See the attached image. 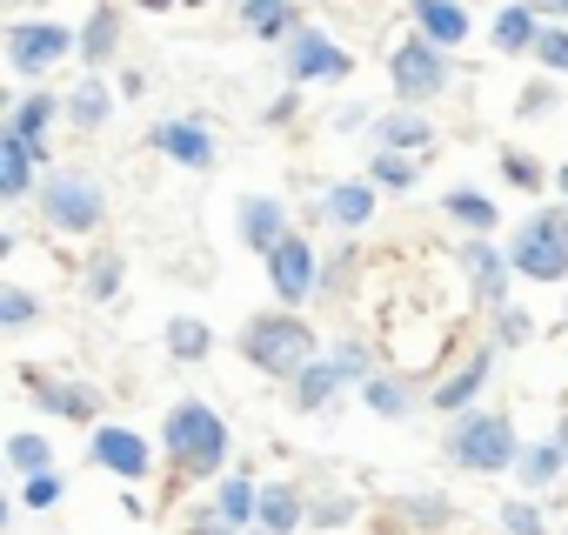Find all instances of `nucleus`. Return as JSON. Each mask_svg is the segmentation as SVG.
<instances>
[{
	"mask_svg": "<svg viewBox=\"0 0 568 535\" xmlns=\"http://www.w3.org/2000/svg\"><path fill=\"white\" fill-rule=\"evenodd\" d=\"M442 208H448V221H455V228H468V234H488V228L501 221V208H495L488 194H475V188H455Z\"/></svg>",
	"mask_w": 568,
	"mask_h": 535,
	"instance_id": "obj_28",
	"label": "nucleus"
},
{
	"mask_svg": "<svg viewBox=\"0 0 568 535\" xmlns=\"http://www.w3.org/2000/svg\"><path fill=\"white\" fill-rule=\"evenodd\" d=\"M214 349V335H207V322H194V315H181V322H168V355L174 362H201Z\"/></svg>",
	"mask_w": 568,
	"mask_h": 535,
	"instance_id": "obj_32",
	"label": "nucleus"
},
{
	"mask_svg": "<svg viewBox=\"0 0 568 535\" xmlns=\"http://www.w3.org/2000/svg\"><path fill=\"white\" fill-rule=\"evenodd\" d=\"M555 181H561V201H568V168H561V174H555Z\"/></svg>",
	"mask_w": 568,
	"mask_h": 535,
	"instance_id": "obj_48",
	"label": "nucleus"
},
{
	"mask_svg": "<svg viewBox=\"0 0 568 535\" xmlns=\"http://www.w3.org/2000/svg\"><path fill=\"white\" fill-rule=\"evenodd\" d=\"M322 214H328L335 228H368V221H375V181L362 174V181H335V188H322Z\"/></svg>",
	"mask_w": 568,
	"mask_h": 535,
	"instance_id": "obj_16",
	"label": "nucleus"
},
{
	"mask_svg": "<svg viewBox=\"0 0 568 535\" xmlns=\"http://www.w3.org/2000/svg\"><path fill=\"white\" fill-rule=\"evenodd\" d=\"M501 174H508V181H515V188H528V194H535V188H541V168H535V161H528V154H515V148H508V154H501Z\"/></svg>",
	"mask_w": 568,
	"mask_h": 535,
	"instance_id": "obj_40",
	"label": "nucleus"
},
{
	"mask_svg": "<svg viewBox=\"0 0 568 535\" xmlns=\"http://www.w3.org/2000/svg\"><path fill=\"white\" fill-rule=\"evenodd\" d=\"M234 21L254 28L261 41H288L302 21H295V0H234Z\"/></svg>",
	"mask_w": 568,
	"mask_h": 535,
	"instance_id": "obj_18",
	"label": "nucleus"
},
{
	"mask_svg": "<svg viewBox=\"0 0 568 535\" xmlns=\"http://www.w3.org/2000/svg\"><path fill=\"white\" fill-rule=\"evenodd\" d=\"M388 81H395V94H402L408 108L442 101L448 81H455V54H448L442 41H428V34H408V41L388 54Z\"/></svg>",
	"mask_w": 568,
	"mask_h": 535,
	"instance_id": "obj_6",
	"label": "nucleus"
},
{
	"mask_svg": "<svg viewBox=\"0 0 568 535\" xmlns=\"http://www.w3.org/2000/svg\"><path fill=\"white\" fill-rule=\"evenodd\" d=\"M234 221H241V241H247L261 261L274 254V241H281V234H295V228H288V201H274V194H241Z\"/></svg>",
	"mask_w": 568,
	"mask_h": 535,
	"instance_id": "obj_13",
	"label": "nucleus"
},
{
	"mask_svg": "<svg viewBox=\"0 0 568 535\" xmlns=\"http://www.w3.org/2000/svg\"><path fill=\"white\" fill-rule=\"evenodd\" d=\"M561 462H568V448L548 435V442H535V448H521V455H515V482L535 495V488H548V482L561 475Z\"/></svg>",
	"mask_w": 568,
	"mask_h": 535,
	"instance_id": "obj_25",
	"label": "nucleus"
},
{
	"mask_svg": "<svg viewBox=\"0 0 568 535\" xmlns=\"http://www.w3.org/2000/svg\"><path fill=\"white\" fill-rule=\"evenodd\" d=\"M34 315H41V302H34L28 289H14V282L0 289V329H14V335H21V329H34Z\"/></svg>",
	"mask_w": 568,
	"mask_h": 535,
	"instance_id": "obj_34",
	"label": "nucleus"
},
{
	"mask_svg": "<svg viewBox=\"0 0 568 535\" xmlns=\"http://www.w3.org/2000/svg\"><path fill=\"white\" fill-rule=\"evenodd\" d=\"M8 462H14L21 475H41V468H54V442H48L41 428H28V435L8 442Z\"/></svg>",
	"mask_w": 568,
	"mask_h": 535,
	"instance_id": "obj_33",
	"label": "nucleus"
},
{
	"mask_svg": "<svg viewBox=\"0 0 568 535\" xmlns=\"http://www.w3.org/2000/svg\"><path fill=\"white\" fill-rule=\"evenodd\" d=\"M342 382H348V375H342V362H335V355H328V362H308V369L295 375V408H308V415H315V408H328V402L342 395Z\"/></svg>",
	"mask_w": 568,
	"mask_h": 535,
	"instance_id": "obj_24",
	"label": "nucleus"
},
{
	"mask_svg": "<svg viewBox=\"0 0 568 535\" xmlns=\"http://www.w3.org/2000/svg\"><path fill=\"white\" fill-rule=\"evenodd\" d=\"M134 8H148V14H168V8H181V0H134Z\"/></svg>",
	"mask_w": 568,
	"mask_h": 535,
	"instance_id": "obj_47",
	"label": "nucleus"
},
{
	"mask_svg": "<svg viewBox=\"0 0 568 535\" xmlns=\"http://www.w3.org/2000/svg\"><path fill=\"white\" fill-rule=\"evenodd\" d=\"M61 114H68V101H54V94H28V101L14 108V121H8V128H21L28 141H41V148H48V128H54Z\"/></svg>",
	"mask_w": 568,
	"mask_h": 535,
	"instance_id": "obj_29",
	"label": "nucleus"
},
{
	"mask_svg": "<svg viewBox=\"0 0 568 535\" xmlns=\"http://www.w3.org/2000/svg\"><path fill=\"white\" fill-rule=\"evenodd\" d=\"M101 214H108V194H101L94 174H81V168H54V174L41 181V221H48L54 234H94Z\"/></svg>",
	"mask_w": 568,
	"mask_h": 535,
	"instance_id": "obj_5",
	"label": "nucleus"
},
{
	"mask_svg": "<svg viewBox=\"0 0 568 535\" xmlns=\"http://www.w3.org/2000/svg\"><path fill=\"white\" fill-rule=\"evenodd\" d=\"M368 181H375V188H395V194H408V188L422 181V168H415L402 148H375V161H368Z\"/></svg>",
	"mask_w": 568,
	"mask_h": 535,
	"instance_id": "obj_30",
	"label": "nucleus"
},
{
	"mask_svg": "<svg viewBox=\"0 0 568 535\" xmlns=\"http://www.w3.org/2000/svg\"><path fill=\"white\" fill-rule=\"evenodd\" d=\"M462 268H468V282H475V295H481L488 309H508V275H515V261H508L501 248H488V234L462 248Z\"/></svg>",
	"mask_w": 568,
	"mask_h": 535,
	"instance_id": "obj_14",
	"label": "nucleus"
},
{
	"mask_svg": "<svg viewBox=\"0 0 568 535\" xmlns=\"http://www.w3.org/2000/svg\"><path fill=\"white\" fill-rule=\"evenodd\" d=\"M408 515L415 522H448V502L442 495H422V502H408Z\"/></svg>",
	"mask_w": 568,
	"mask_h": 535,
	"instance_id": "obj_43",
	"label": "nucleus"
},
{
	"mask_svg": "<svg viewBox=\"0 0 568 535\" xmlns=\"http://www.w3.org/2000/svg\"><path fill=\"white\" fill-rule=\"evenodd\" d=\"M254 508H261V488H254V475H221V482H214V515H221V522L247 528V522H254Z\"/></svg>",
	"mask_w": 568,
	"mask_h": 535,
	"instance_id": "obj_26",
	"label": "nucleus"
},
{
	"mask_svg": "<svg viewBox=\"0 0 568 535\" xmlns=\"http://www.w3.org/2000/svg\"><path fill=\"white\" fill-rule=\"evenodd\" d=\"M362 402H368L375 415H415V388L395 382V375H368V382H362Z\"/></svg>",
	"mask_w": 568,
	"mask_h": 535,
	"instance_id": "obj_31",
	"label": "nucleus"
},
{
	"mask_svg": "<svg viewBox=\"0 0 568 535\" xmlns=\"http://www.w3.org/2000/svg\"><path fill=\"white\" fill-rule=\"evenodd\" d=\"M241 355L261 369V375H274V382H295L308 362H315V329L302 322V315H254L247 329H241Z\"/></svg>",
	"mask_w": 568,
	"mask_h": 535,
	"instance_id": "obj_2",
	"label": "nucleus"
},
{
	"mask_svg": "<svg viewBox=\"0 0 568 535\" xmlns=\"http://www.w3.org/2000/svg\"><path fill=\"white\" fill-rule=\"evenodd\" d=\"M535 68H548V74H568V28L541 21V34H535Z\"/></svg>",
	"mask_w": 568,
	"mask_h": 535,
	"instance_id": "obj_35",
	"label": "nucleus"
},
{
	"mask_svg": "<svg viewBox=\"0 0 568 535\" xmlns=\"http://www.w3.org/2000/svg\"><path fill=\"white\" fill-rule=\"evenodd\" d=\"M442 448H448V462H455V468H468V475L515 468V455H521V442H515L508 415H495V408H462V415H455V428L442 435Z\"/></svg>",
	"mask_w": 568,
	"mask_h": 535,
	"instance_id": "obj_3",
	"label": "nucleus"
},
{
	"mask_svg": "<svg viewBox=\"0 0 568 535\" xmlns=\"http://www.w3.org/2000/svg\"><path fill=\"white\" fill-rule=\"evenodd\" d=\"M495 48L501 54H535V34H541V14H535V0H508V8L495 14Z\"/></svg>",
	"mask_w": 568,
	"mask_h": 535,
	"instance_id": "obj_17",
	"label": "nucleus"
},
{
	"mask_svg": "<svg viewBox=\"0 0 568 535\" xmlns=\"http://www.w3.org/2000/svg\"><path fill=\"white\" fill-rule=\"evenodd\" d=\"M88 295L94 302H114L121 295V254H94L88 261Z\"/></svg>",
	"mask_w": 568,
	"mask_h": 535,
	"instance_id": "obj_37",
	"label": "nucleus"
},
{
	"mask_svg": "<svg viewBox=\"0 0 568 535\" xmlns=\"http://www.w3.org/2000/svg\"><path fill=\"white\" fill-rule=\"evenodd\" d=\"M148 141H154V154H168V161H181V168H214V128L207 121H194V114H168V121H154L148 128Z\"/></svg>",
	"mask_w": 568,
	"mask_h": 535,
	"instance_id": "obj_10",
	"label": "nucleus"
},
{
	"mask_svg": "<svg viewBox=\"0 0 568 535\" xmlns=\"http://www.w3.org/2000/svg\"><path fill=\"white\" fill-rule=\"evenodd\" d=\"M114 41H121V14H114V8H94L88 28H81V54H74V61L101 68V61H114Z\"/></svg>",
	"mask_w": 568,
	"mask_h": 535,
	"instance_id": "obj_27",
	"label": "nucleus"
},
{
	"mask_svg": "<svg viewBox=\"0 0 568 535\" xmlns=\"http://www.w3.org/2000/svg\"><path fill=\"white\" fill-rule=\"evenodd\" d=\"M267 282H274V295L288 302V309H302V302H308V295L322 289L308 234H281V241H274V254H267Z\"/></svg>",
	"mask_w": 568,
	"mask_h": 535,
	"instance_id": "obj_9",
	"label": "nucleus"
},
{
	"mask_svg": "<svg viewBox=\"0 0 568 535\" xmlns=\"http://www.w3.org/2000/svg\"><path fill=\"white\" fill-rule=\"evenodd\" d=\"M495 342L501 349H521L528 342V315L521 309H495Z\"/></svg>",
	"mask_w": 568,
	"mask_h": 535,
	"instance_id": "obj_39",
	"label": "nucleus"
},
{
	"mask_svg": "<svg viewBox=\"0 0 568 535\" xmlns=\"http://www.w3.org/2000/svg\"><path fill=\"white\" fill-rule=\"evenodd\" d=\"M187 535H234V522H221V515H201V522H194Z\"/></svg>",
	"mask_w": 568,
	"mask_h": 535,
	"instance_id": "obj_45",
	"label": "nucleus"
},
{
	"mask_svg": "<svg viewBox=\"0 0 568 535\" xmlns=\"http://www.w3.org/2000/svg\"><path fill=\"white\" fill-rule=\"evenodd\" d=\"M535 14L541 21H568V0H535Z\"/></svg>",
	"mask_w": 568,
	"mask_h": 535,
	"instance_id": "obj_46",
	"label": "nucleus"
},
{
	"mask_svg": "<svg viewBox=\"0 0 568 535\" xmlns=\"http://www.w3.org/2000/svg\"><path fill=\"white\" fill-rule=\"evenodd\" d=\"M508 261H515L521 282H568V201L521 221L508 241Z\"/></svg>",
	"mask_w": 568,
	"mask_h": 535,
	"instance_id": "obj_4",
	"label": "nucleus"
},
{
	"mask_svg": "<svg viewBox=\"0 0 568 535\" xmlns=\"http://www.w3.org/2000/svg\"><path fill=\"white\" fill-rule=\"evenodd\" d=\"M68 121H74L81 134H101V128L114 121V88H108L101 74H88V81L68 94Z\"/></svg>",
	"mask_w": 568,
	"mask_h": 535,
	"instance_id": "obj_20",
	"label": "nucleus"
},
{
	"mask_svg": "<svg viewBox=\"0 0 568 535\" xmlns=\"http://www.w3.org/2000/svg\"><path fill=\"white\" fill-rule=\"evenodd\" d=\"M548 108H555V88L548 81H528L521 88V114H548Z\"/></svg>",
	"mask_w": 568,
	"mask_h": 535,
	"instance_id": "obj_42",
	"label": "nucleus"
},
{
	"mask_svg": "<svg viewBox=\"0 0 568 535\" xmlns=\"http://www.w3.org/2000/svg\"><path fill=\"white\" fill-rule=\"evenodd\" d=\"M375 141H382V148L415 154V148H435V121H428V114H415V108H395V114H382V121H375Z\"/></svg>",
	"mask_w": 568,
	"mask_h": 535,
	"instance_id": "obj_22",
	"label": "nucleus"
},
{
	"mask_svg": "<svg viewBox=\"0 0 568 535\" xmlns=\"http://www.w3.org/2000/svg\"><path fill=\"white\" fill-rule=\"evenodd\" d=\"M68 54H81V34L61 28V21H14V28H8V61H14V74H48V68L68 61Z\"/></svg>",
	"mask_w": 568,
	"mask_h": 535,
	"instance_id": "obj_8",
	"label": "nucleus"
},
{
	"mask_svg": "<svg viewBox=\"0 0 568 535\" xmlns=\"http://www.w3.org/2000/svg\"><path fill=\"white\" fill-rule=\"evenodd\" d=\"M227 448H234V435H227V422L207 408V402H174L168 408V422H161V455L174 462V468H187V475H221L227 468Z\"/></svg>",
	"mask_w": 568,
	"mask_h": 535,
	"instance_id": "obj_1",
	"label": "nucleus"
},
{
	"mask_svg": "<svg viewBox=\"0 0 568 535\" xmlns=\"http://www.w3.org/2000/svg\"><path fill=\"white\" fill-rule=\"evenodd\" d=\"M254 528H261V535H295V528H302V495H295V482H267V488H261Z\"/></svg>",
	"mask_w": 568,
	"mask_h": 535,
	"instance_id": "obj_19",
	"label": "nucleus"
},
{
	"mask_svg": "<svg viewBox=\"0 0 568 535\" xmlns=\"http://www.w3.org/2000/svg\"><path fill=\"white\" fill-rule=\"evenodd\" d=\"M21 482H28V488H21V502H28V508H54V502L68 495V475H61V468H41V475H21Z\"/></svg>",
	"mask_w": 568,
	"mask_h": 535,
	"instance_id": "obj_36",
	"label": "nucleus"
},
{
	"mask_svg": "<svg viewBox=\"0 0 568 535\" xmlns=\"http://www.w3.org/2000/svg\"><path fill=\"white\" fill-rule=\"evenodd\" d=\"M488 369H495V349H475L468 362H462V375H448L442 388H435V408H448V415H462L475 395H481V382H488Z\"/></svg>",
	"mask_w": 568,
	"mask_h": 535,
	"instance_id": "obj_21",
	"label": "nucleus"
},
{
	"mask_svg": "<svg viewBox=\"0 0 568 535\" xmlns=\"http://www.w3.org/2000/svg\"><path fill=\"white\" fill-rule=\"evenodd\" d=\"M501 528L508 535H548V522H541L535 502H501Z\"/></svg>",
	"mask_w": 568,
	"mask_h": 535,
	"instance_id": "obj_38",
	"label": "nucleus"
},
{
	"mask_svg": "<svg viewBox=\"0 0 568 535\" xmlns=\"http://www.w3.org/2000/svg\"><path fill=\"white\" fill-rule=\"evenodd\" d=\"M28 395H34L41 408L68 415V422H94V388H81V382H48V375H34Z\"/></svg>",
	"mask_w": 568,
	"mask_h": 535,
	"instance_id": "obj_23",
	"label": "nucleus"
},
{
	"mask_svg": "<svg viewBox=\"0 0 568 535\" xmlns=\"http://www.w3.org/2000/svg\"><path fill=\"white\" fill-rule=\"evenodd\" d=\"M408 21H415V34H428L442 48L468 41V8H462V0H408Z\"/></svg>",
	"mask_w": 568,
	"mask_h": 535,
	"instance_id": "obj_15",
	"label": "nucleus"
},
{
	"mask_svg": "<svg viewBox=\"0 0 568 535\" xmlns=\"http://www.w3.org/2000/svg\"><path fill=\"white\" fill-rule=\"evenodd\" d=\"M295 108H302V94H295V88H288V94H274V108H267V121H274V128H281V121H295Z\"/></svg>",
	"mask_w": 568,
	"mask_h": 535,
	"instance_id": "obj_44",
	"label": "nucleus"
},
{
	"mask_svg": "<svg viewBox=\"0 0 568 535\" xmlns=\"http://www.w3.org/2000/svg\"><path fill=\"white\" fill-rule=\"evenodd\" d=\"M281 68H288L295 88H308V81H342V74H355V54H348L342 41H328L322 28H295L288 41H281Z\"/></svg>",
	"mask_w": 568,
	"mask_h": 535,
	"instance_id": "obj_7",
	"label": "nucleus"
},
{
	"mask_svg": "<svg viewBox=\"0 0 568 535\" xmlns=\"http://www.w3.org/2000/svg\"><path fill=\"white\" fill-rule=\"evenodd\" d=\"M41 168H48L41 141H28L21 128H0V201H28Z\"/></svg>",
	"mask_w": 568,
	"mask_h": 535,
	"instance_id": "obj_12",
	"label": "nucleus"
},
{
	"mask_svg": "<svg viewBox=\"0 0 568 535\" xmlns=\"http://www.w3.org/2000/svg\"><path fill=\"white\" fill-rule=\"evenodd\" d=\"M335 362H342V375H348V382H368V349H362V342H342V349H335Z\"/></svg>",
	"mask_w": 568,
	"mask_h": 535,
	"instance_id": "obj_41",
	"label": "nucleus"
},
{
	"mask_svg": "<svg viewBox=\"0 0 568 535\" xmlns=\"http://www.w3.org/2000/svg\"><path fill=\"white\" fill-rule=\"evenodd\" d=\"M88 455H94L108 475H121V482H148V468H154V448H148L134 428H121V422H101V428L88 435Z\"/></svg>",
	"mask_w": 568,
	"mask_h": 535,
	"instance_id": "obj_11",
	"label": "nucleus"
}]
</instances>
